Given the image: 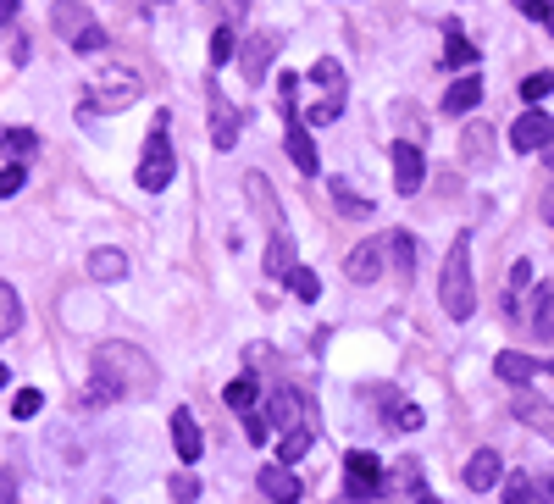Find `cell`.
I'll return each instance as SVG.
<instances>
[{
  "instance_id": "obj_31",
  "label": "cell",
  "mask_w": 554,
  "mask_h": 504,
  "mask_svg": "<svg viewBox=\"0 0 554 504\" xmlns=\"http://www.w3.org/2000/svg\"><path fill=\"white\" fill-rule=\"evenodd\" d=\"M289 288L300 294V300H316V294H322V283H316L311 266H294V272H289Z\"/></svg>"
},
{
  "instance_id": "obj_34",
  "label": "cell",
  "mask_w": 554,
  "mask_h": 504,
  "mask_svg": "<svg viewBox=\"0 0 554 504\" xmlns=\"http://www.w3.org/2000/svg\"><path fill=\"white\" fill-rule=\"evenodd\" d=\"M167 493H172V499H178V504L200 499V477H194V471H178V477L167 482Z\"/></svg>"
},
{
  "instance_id": "obj_35",
  "label": "cell",
  "mask_w": 554,
  "mask_h": 504,
  "mask_svg": "<svg viewBox=\"0 0 554 504\" xmlns=\"http://www.w3.org/2000/svg\"><path fill=\"white\" fill-rule=\"evenodd\" d=\"M34 133H28V128H6V133H0V150H12V156H28V150H34Z\"/></svg>"
},
{
  "instance_id": "obj_32",
  "label": "cell",
  "mask_w": 554,
  "mask_h": 504,
  "mask_svg": "<svg viewBox=\"0 0 554 504\" xmlns=\"http://www.w3.org/2000/svg\"><path fill=\"white\" fill-rule=\"evenodd\" d=\"M233 50H239L233 45V28H217V34H211V67H228Z\"/></svg>"
},
{
  "instance_id": "obj_40",
  "label": "cell",
  "mask_w": 554,
  "mask_h": 504,
  "mask_svg": "<svg viewBox=\"0 0 554 504\" xmlns=\"http://www.w3.org/2000/svg\"><path fill=\"white\" fill-rule=\"evenodd\" d=\"M244 432H250V444H266V416H261V410L244 416Z\"/></svg>"
},
{
  "instance_id": "obj_24",
  "label": "cell",
  "mask_w": 554,
  "mask_h": 504,
  "mask_svg": "<svg viewBox=\"0 0 554 504\" xmlns=\"http://www.w3.org/2000/svg\"><path fill=\"white\" fill-rule=\"evenodd\" d=\"M311 449V427H289V432H277V460L283 466H294V460Z\"/></svg>"
},
{
  "instance_id": "obj_36",
  "label": "cell",
  "mask_w": 554,
  "mask_h": 504,
  "mask_svg": "<svg viewBox=\"0 0 554 504\" xmlns=\"http://www.w3.org/2000/svg\"><path fill=\"white\" fill-rule=\"evenodd\" d=\"M388 244H394V255H399V272H416V239H410V233H394V239H388Z\"/></svg>"
},
{
  "instance_id": "obj_15",
  "label": "cell",
  "mask_w": 554,
  "mask_h": 504,
  "mask_svg": "<svg viewBox=\"0 0 554 504\" xmlns=\"http://www.w3.org/2000/svg\"><path fill=\"white\" fill-rule=\"evenodd\" d=\"M272 421H277V432L311 427V421H305V399L294 394V388H277V394H272Z\"/></svg>"
},
{
  "instance_id": "obj_5",
  "label": "cell",
  "mask_w": 554,
  "mask_h": 504,
  "mask_svg": "<svg viewBox=\"0 0 554 504\" xmlns=\"http://www.w3.org/2000/svg\"><path fill=\"white\" fill-rule=\"evenodd\" d=\"M344 482H350L355 499H372V493L383 488V466H377V455L350 449V455H344Z\"/></svg>"
},
{
  "instance_id": "obj_18",
  "label": "cell",
  "mask_w": 554,
  "mask_h": 504,
  "mask_svg": "<svg viewBox=\"0 0 554 504\" xmlns=\"http://www.w3.org/2000/svg\"><path fill=\"white\" fill-rule=\"evenodd\" d=\"M350 283H377L383 277V244H361V250H350Z\"/></svg>"
},
{
  "instance_id": "obj_4",
  "label": "cell",
  "mask_w": 554,
  "mask_h": 504,
  "mask_svg": "<svg viewBox=\"0 0 554 504\" xmlns=\"http://www.w3.org/2000/svg\"><path fill=\"white\" fill-rule=\"evenodd\" d=\"M56 28H61V34H73V50H78V56H95V50H106V34H100V28L84 17V6H56Z\"/></svg>"
},
{
  "instance_id": "obj_45",
  "label": "cell",
  "mask_w": 554,
  "mask_h": 504,
  "mask_svg": "<svg viewBox=\"0 0 554 504\" xmlns=\"http://www.w3.org/2000/svg\"><path fill=\"white\" fill-rule=\"evenodd\" d=\"M228 6H233V17H244V12H250V0H228Z\"/></svg>"
},
{
  "instance_id": "obj_14",
  "label": "cell",
  "mask_w": 554,
  "mask_h": 504,
  "mask_svg": "<svg viewBox=\"0 0 554 504\" xmlns=\"http://www.w3.org/2000/svg\"><path fill=\"white\" fill-rule=\"evenodd\" d=\"M494 372L505 377L510 388H527V383H532V372H538V360L521 355V349H499V355H494Z\"/></svg>"
},
{
  "instance_id": "obj_41",
  "label": "cell",
  "mask_w": 554,
  "mask_h": 504,
  "mask_svg": "<svg viewBox=\"0 0 554 504\" xmlns=\"http://www.w3.org/2000/svg\"><path fill=\"white\" fill-rule=\"evenodd\" d=\"M527 283H532V261H516V272H510V300H516Z\"/></svg>"
},
{
  "instance_id": "obj_49",
  "label": "cell",
  "mask_w": 554,
  "mask_h": 504,
  "mask_svg": "<svg viewBox=\"0 0 554 504\" xmlns=\"http://www.w3.org/2000/svg\"><path fill=\"white\" fill-rule=\"evenodd\" d=\"M549 228H554V222H549Z\"/></svg>"
},
{
  "instance_id": "obj_47",
  "label": "cell",
  "mask_w": 554,
  "mask_h": 504,
  "mask_svg": "<svg viewBox=\"0 0 554 504\" xmlns=\"http://www.w3.org/2000/svg\"><path fill=\"white\" fill-rule=\"evenodd\" d=\"M6 383H12V372H6V360H0V388H6Z\"/></svg>"
},
{
  "instance_id": "obj_33",
  "label": "cell",
  "mask_w": 554,
  "mask_h": 504,
  "mask_svg": "<svg viewBox=\"0 0 554 504\" xmlns=\"http://www.w3.org/2000/svg\"><path fill=\"white\" fill-rule=\"evenodd\" d=\"M338 111H344V95H327V100H316V106L305 111V122H311V128H322V122H333Z\"/></svg>"
},
{
  "instance_id": "obj_38",
  "label": "cell",
  "mask_w": 554,
  "mask_h": 504,
  "mask_svg": "<svg viewBox=\"0 0 554 504\" xmlns=\"http://www.w3.org/2000/svg\"><path fill=\"white\" fill-rule=\"evenodd\" d=\"M532 493H538V488H532L527 477H510L505 482V504H532Z\"/></svg>"
},
{
  "instance_id": "obj_27",
  "label": "cell",
  "mask_w": 554,
  "mask_h": 504,
  "mask_svg": "<svg viewBox=\"0 0 554 504\" xmlns=\"http://www.w3.org/2000/svg\"><path fill=\"white\" fill-rule=\"evenodd\" d=\"M222 399H228V410L250 416V410H255V377H233V383H228V394H222Z\"/></svg>"
},
{
  "instance_id": "obj_16",
  "label": "cell",
  "mask_w": 554,
  "mask_h": 504,
  "mask_svg": "<svg viewBox=\"0 0 554 504\" xmlns=\"http://www.w3.org/2000/svg\"><path fill=\"white\" fill-rule=\"evenodd\" d=\"M477 100H482V78H477V72H460L455 89L444 95V111H449V117H466V111L477 106Z\"/></svg>"
},
{
  "instance_id": "obj_46",
  "label": "cell",
  "mask_w": 554,
  "mask_h": 504,
  "mask_svg": "<svg viewBox=\"0 0 554 504\" xmlns=\"http://www.w3.org/2000/svg\"><path fill=\"white\" fill-rule=\"evenodd\" d=\"M416 504H438V499H433V493H427V488H416Z\"/></svg>"
},
{
  "instance_id": "obj_42",
  "label": "cell",
  "mask_w": 554,
  "mask_h": 504,
  "mask_svg": "<svg viewBox=\"0 0 554 504\" xmlns=\"http://www.w3.org/2000/svg\"><path fill=\"white\" fill-rule=\"evenodd\" d=\"M532 488L543 493V504H554V471H543V482H532Z\"/></svg>"
},
{
  "instance_id": "obj_30",
  "label": "cell",
  "mask_w": 554,
  "mask_h": 504,
  "mask_svg": "<svg viewBox=\"0 0 554 504\" xmlns=\"http://www.w3.org/2000/svg\"><path fill=\"white\" fill-rule=\"evenodd\" d=\"M543 95H554V72H532V78H521V100L538 106Z\"/></svg>"
},
{
  "instance_id": "obj_11",
  "label": "cell",
  "mask_w": 554,
  "mask_h": 504,
  "mask_svg": "<svg viewBox=\"0 0 554 504\" xmlns=\"http://www.w3.org/2000/svg\"><path fill=\"white\" fill-rule=\"evenodd\" d=\"M255 482H261V493H266V499H272V504H294V499H300V477H294V471L289 466H283V460H277V466H261V477H255Z\"/></svg>"
},
{
  "instance_id": "obj_29",
  "label": "cell",
  "mask_w": 554,
  "mask_h": 504,
  "mask_svg": "<svg viewBox=\"0 0 554 504\" xmlns=\"http://www.w3.org/2000/svg\"><path fill=\"white\" fill-rule=\"evenodd\" d=\"M39 405H45V394H39V388H17L12 416H17V421H34V416H39Z\"/></svg>"
},
{
  "instance_id": "obj_44",
  "label": "cell",
  "mask_w": 554,
  "mask_h": 504,
  "mask_svg": "<svg viewBox=\"0 0 554 504\" xmlns=\"http://www.w3.org/2000/svg\"><path fill=\"white\" fill-rule=\"evenodd\" d=\"M543 28L554 34V0H543Z\"/></svg>"
},
{
  "instance_id": "obj_37",
  "label": "cell",
  "mask_w": 554,
  "mask_h": 504,
  "mask_svg": "<svg viewBox=\"0 0 554 504\" xmlns=\"http://www.w3.org/2000/svg\"><path fill=\"white\" fill-rule=\"evenodd\" d=\"M28 183V172H23V161H12V167H0V200H12L17 189Z\"/></svg>"
},
{
  "instance_id": "obj_21",
  "label": "cell",
  "mask_w": 554,
  "mask_h": 504,
  "mask_svg": "<svg viewBox=\"0 0 554 504\" xmlns=\"http://www.w3.org/2000/svg\"><path fill=\"white\" fill-rule=\"evenodd\" d=\"M89 277H95V283H122V277H128V255L122 250H95L89 255Z\"/></svg>"
},
{
  "instance_id": "obj_3",
  "label": "cell",
  "mask_w": 554,
  "mask_h": 504,
  "mask_svg": "<svg viewBox=\"0 0 554 504\" xmlns=\"http://www.w3.org/2000/svg\"><path fill=\"white\" fill-rule=\"evenodd\" d=\"M172 178H178V156H172V139H167V117H156V128L145 139V156H139V189L161 194Z\"/></svg>"
},
{
  "instance_id": "obj_26",
  "label": "cell",
  "mask_w": 554,
  "mask_h": 504,
  "mask_svg": "<svg viewBox=\"0 0 554 504\" xmlns=\"http://www.w3.org/2000/svg\"><path fill=\"white\" fill-rule=\"evenodd\" d=\"M327 189H333L338 211H350V216H366V211H372V200H366V194H355L350 178H327Z\"/></svg>"
},
{
  "instance_id": "obj_28",
  "label": "cell",
  "mask_w": 554,
  "mask_h": 504,
  "mask_svg": "<svg viewBox=\"0 0 554 504\" xmlns=\"http://www.w3.org/2000/svg\"><path fill=\"white\" fill-rule=\"evenodd\" d=\"M444 56H449V67H477V45L460 39L455 28H449V50H444Z\"/></svg>"
},
{
  "instance_id": "obj_7",
  "label": "cell",
  "mask_w": 554,
  "mask_h": 504,
  "mask_svg": "<svg viewBox=\"0 0 554 504\" xmlns=\"http://www.w3.org/2000/svg\"><path fill=\"white\" fill-rule=\"evenodd\" d=\"M510 144H516L521 156H532V150H543V144H554V117H543V111H527V117L510 128Z\"/></svg>"
},
{
  "instance_id": "obj_48",
  "label": "cell",
  "mask_w": 554,
  "mask_h": 504,
  "mask_svg": "<svg viewBox=\"0 0 554 504\" xmlns=\"http://www.w3.org/2000/svg\"><path fill=\"white\" fill-rule=\"evenodd\" d=\"M355 504H366V499H355Z\"/></svg>"
},
{
  "instance_id": "obj_8",
  "label": "cell",
  "mask_w": 554,
  "mask_h": 504,
  "mask_svg": "<svg viewBox=\"0 0 554 504\" xmlns=\"http://www.w3.org/2000/svg\"><path fill=\"white\" fill-rule=\"evenodd\" d=\"M133 100H139V78H133V72H111L106 84H95V106L100 111H122V106H133Z\"/></svg>"
},
{
  "instance_id": "obj_9",
  "label": "cell",
  "mask_w": 554,
  "mask_h": 504,
  "mask_svg": "<svg viewBox=\"0 0 554 504\" xmlns=\"http://www.w3.org/2000/svg\"><path fill=\"white\" fill-rule=\"evenodd\" d=\"M510 416H516L521 427L543 432V438L554 444V405H543V399H532V394H521V388H516V399H510Z\"/></svg>"
},
{
  "instance_id": "obj_23",
  "label": "cell",
  "mask_w": 554,
  "mask_h": 504,
  "mask_svg": "<svg viewBox=\"0 0 554 504\" xmlns=\"http://www.w3.org/2000/svg\"><path fill=\"white\" fill-rule=\"evenodd\" d=\"M17 327H23V300L12 283H0V338H12Z\"/></svg>"
},
{
  "instance_id": "obj_10",
  "label": "cell",
  "mask_w": 554,
  "mask_h": 504,
  "mask_svg": "<svg viewBox=\"0 0 554 504\" xmlns=\"http://www.w3.org/2000/svg\"><path fill=\"white\" fill-rule=\"evenodd\" d=\"M172 449H178V460H189V466L205 455V432L189 410H172Z\"/></svg>"
},
{
  "instance_id": "obj_12",
  "label": "cell",
  "mask_w": 554,
  "mask_h": 504,
  "mask_svg": "<svg viewBox=\"0 0 554 504\" xmlns=\"http://www.w3.org/2000/svg\"><path fill=\"white\" fill-rule=\"evenodd\" d=\"M239 128H244L239 111L222 95H211V144H217V150H233V144H239Z\"/></svg>"
},
{
  "instance_id": "obj_43",
  "label": "cell",
  "mask_w": 554,
  "mask_h": 504,
  "mask_svg": "<svg viewBox=\"0 0 554 504\" xmlns=\"http://www.w3.org/2000/svg\"><path fill=\"white\" fill-rule=\"evenodd\" d=\"M12 17H17V0H0V28L12 23Z\"/></svg>"
},
{
  "instance_id": "obj_20",
  "label": "cell",
  "mask_w": 554,
  "mask_h": 504,
  "mask_svg": "<svg viewBox=\"0 0 554 504\" xmlns=\"http://www.w3.org/2000/svg\"><path fill=\"white\" fill-rule=\"evenodd\" d=\"M527 322H532V333H538L543 344H554V288L549 283L532 294V316H527Z\"/></svg>"
},
{
  "instance_id": "obj_6",
  "label": "cell",
  "mask_w": 554,
  "mask_h": 504,
  "mask_svg": "<svg viewBox=\"0 0 554 504\" xmlns=\"http://www.w3.org/2000/svg\"><path fill=\"white\" fill-rule=\"evenodd\" d=\"M422 183H427V156L410 139H399L394 144V189L399 194H416Z\"/></svg>"
},
{
  "instance_id": "obj_17",
  "label": "cell",
  "mask_w": 554,
  "mask_h": 504,
  "mask_svg": "<svg viewBox=\"0 0 554 504\" xmlns=\"http://www.w3.org/2000/svg\"><path fill=\"white\" fill-rule=\"evenodd\" d=\"M289 161L305 172V178H316V172H322V161H316V144H311V133H305V122H289Z\"/></svg>"
},
{
  "instance_id": "obj_13",
  "label": "cell",
  "mask_w": 554,
  "mask_h": 504,
  "mask_svg": "<svg viewBox=\"0 0 554 504\" xmlns=\"http://www.w3.org/2000/svg\"><path fill=\"white\" fill-rule=\"evenodd\" d=\"M499 449H477V455L466 460V488L471 493H488V488H499Z\"/></svg>"
},
{
  "instance_id": "obj_22",
  "label": "cell",
  "mask_w": 554,
  "mask_h": 504,
  "mask_svg": "<svg viewBox=\"0 0 554 504\" xmlns=\"http://www.w3.org/2000/svg\"><path fill=\"white\" fill-rule=\"evenodd\" d=\"M272 50H277L272 34H255L250 45H244V72H250V84H261V78H266V61H272Z\"/></svg>"
},
{
  "instance_id": "obj_19",
  "label": "cell",
  "mask_w": 554,
  "mask_h": 504,
  "mask_svg": "<svg viewBox=\"0 0 554 504\" xmlns=\"http://www.w3.org/2000/svg\"><path fill=\"white\" fill-rule=\"evenodd\" d=\"M294 272V239L289 228H277L272 244H266V277H289Z\"/></svg>"
},
{
  "instance_id": "obj_25",
  "label": "cell",
  "mask_w": 554,
  "mask_h": 504,
  "mask_svg": "<svg viewBox=\"0 0 554 504\" xmlns=\"http://www.w3.org/2000/svg\"><path fill=\"white\" fill-rule=\"evenodd\" d=\"M311 84H316V89H327V95H344V67H338L333 56H316V67H311Z\"/></svg>"
},
{
  "instance_id": "obj_39",
  "label": "cell",
  "mask_w": 554,
  "mask_h": 504,
  "mask_svg": "<svg viewBox=\"0 0 554 504\" xmlns=\"http://www.w3.org/2000/svg\"><path fill=\"white\" fill-rule=\"evenodd\" d=\"M394 427L416 432V427H422V410H416V405H394Z\"/></svg>"
},
{
  "instance_id": "obj_1",
  "label": "cell",
  "mask_w": 554,
  "mask_h": 504,
  "mask_svg": "<svg viewBox=\"0 0 554 504\" xmlns=\"http://www.w3.org/2000/svg\"><path fill=\"white\" fill-rule=\"evenodd\" d=\"M156 383H161V372L150 366L145 349H133V344H100L95 349V372H89V399H95V405L150 394Z\"/></svg>"
},
{
  "instance_id": "obj_2",
  "label": "cell",
  "mask_w": 554,
  "mask_h": 504,
  "mask_svg": "<svg viewBox=\"0 0 554 504\" xmlns=\"http://www.w3.org/2000/svg\"><path fill=\"white\" fill-rule=\"evenodd\" d=\"M438 300L455 322H466L477 311V283H471V233H455L449 244V261H444V277H438Z\"/></svg>"
}]
</instances>
